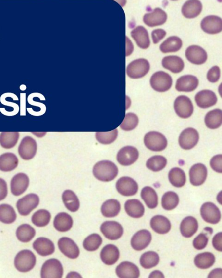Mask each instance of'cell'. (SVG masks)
<instances>
[{
	"label": "cell",
	"mask_w": 222,
	"mask_h": 278,
	"mask_svg": "<svg viewBox=\"0 0 222 278\" xmlns=\"http://www.w3.org/2000/svg\"><path fill=\"white\" fill-rule=\"evenodd\" d=\"M118 169L114 163L108 160L96 163L93 168L95 177L99 181L108 182L113 181L118 175Z\"/></svg>",
	"instance_id": "cell-1"
},
{
	"label": "cell",
	"mask_w": 222,
	"mask_h": 278,
	"mask_svg": "<svg viewBox=\"0 0 222 278\" xmlns=\"http://www.w3.org/2000/svg\"><path fill=\"white\" fill-rule=\"evenodd\" d=\"M36 264V256L30 250H21L14 259L15 268L21 272L30 271L35 268Z\"/></svg>",
	"instance_id": "cell-2"
},
{
	"label": "cell",
	"mask_w": 222,
	"mask_h": 278,
	"mask_svg": "<svg viewBox=\"0 0 222 278\" xmlns=\"http://www.w3.org/2000/svg\"><path fill=\"white\" fill-rule=\"evenodd\" d=\"M150 69V64L148 60L143 58L135 60L130 63L126 72L130 78L138 79L147 75Z\"/></svg>",
	"instance_id": "cell-3"
},
{
	"label": "cell",
	"mask_w": 222,
	"mask_h": 278,
	"mask_svg": "<svg viewBox=\"0 0 222 278\" xmlns=\"http://www.w3.org/2000/svg\"><path fill=\"white\" fill-rule=\"evenodd\" d=\"M144 144L151 151L160 152L167 146V140L163 134L157 132H150L145 135Z\"/></svg>",
	"instance_id": "cell-4"
},
{
	"label": "cell",
	"mask_w": 222,
	"mask_h": 278,
	"mask_svg": "<svg viewBox=\"0 0 222 278\" xmlns=\"http://www.w3.org/2000/svg\"><path fill=\"white\" fill-rule=\"evenodd\" d=\"M172 83L171 76L164 72L154 73L151 76L150 80L151 88L160 92H164L169 90L171 88Z\"/></svg>",
	"instance_id": "cell-5"
},
{
	"label": "cell",
	"mask_w": 222,
	"mask_h": 278,
	"mask_svg": "<svg viewBox=\"0 0 222 278\" xmlns=\"http://www.w3.org/2000/svg\"><path fill=\"white\" fill-rule=\"evenodd\" d=\"M39 196L35 194H29L17 201V207L19 213L22 216H28L39 205Z\"/></svg>",
	"instance_id": "cell-6"
},
{
	"label": "cell",
	"mask_w": 222,
	"mask_h": 278,
	"mask_svg": "<svg viewBox=\"0 0 222 278\" xmlns=\"http://www.w3.org/2000/svg\"><path fill=\"white\" fill-rule=\"evenodd\" d=\"M63 276V266L58 260L50 259L43 264L41 270L42 278H61Z\"/></svg>",
	"instance_id": "cell-7"
},
{
	"label": "cell",
	"mask_w": 222,
	"mask_h": 278,
	"mask_svg": "<svg viewBox=\"0 0 222 278\" xmlns=\"http://www.w3.org/2000/svg\"><path fill=\"white\" fill-rule=\"evenodd\" d=\"M199 135L197 130L192 128L184 129L179 137V144L184 150L193 148L198 143Z\"/></svg>",
	"instance_id": "cell-8"
},
{
	"label": "cell",
	"mask_w": 222,
	"mask_h": 278,
	"mask_svg": "<svg viewBox=\"0 0 222 278\" xmlns=\"http://www.w3.org/2000/svg\"><path fill=\"white\" fill-rule=\"evenodd\" d=\"M101 233L110 240H117L123 234V228L120 223L115 221H106L100 227Z\"/></svg>",
	"instance_id": "cell-9"
},
{
	"label": "cell",
	"mask_w": 222,
	"mask_h": 278,
	"mask_svg": "<svg viewBox=\"0 0 222 278\" xmlns=\"http://www.w3.org/2000/svg\"><path fill=\"white\" fill-rule=\"evenodd\" d=\"M174 109L177 115L183 119L190 117L194 111L191 100L186 96H180L176 98Z\"/></svg>",
	"instance_id": "cell-10"
},
{
	"label": "cell",
	"mask_w": 222,
	"mask_h": 278,
	"mask_svg": "<svg viewBox=\"0 0 222 278\" xmlns=\"http://www.w3.org/2000/svg\"><path fill=\"white\" fill-rule=\"evenodd\" d=\"M58 246L59 250L66 257L71 259L78 258L80 250L73 239L67 237H63L59 239Z\"/></svg>",
	"instance_id": "cell-11"
},
{
	"label": "cell",
	"mask_w": 222,
	"mask_h": 278,
	"mask_svg": "<svg viewBox=\"0 0 222 278\" xmlns=\"http://www.w3.org/2000/svg\"><path fill=\"white\" fill-rule=\"evenodd\" d=\"M37 144L36 140L29 136L21 140L18 152L21 158L25 160H30L36 155Z\"/></svg>",
	"instance_id": "cell-12"
},
{
	"label": "cell",
	"mask_w": 222,
	"mask_h": 278,
	"mask_svg": "<svg viewBox=\"0 0 222 278\" xmlns=\"http://www.w3.org/2000/svg\"><path fill=\"white\" fill-rule=\"evenodd\" d=\"M139 158V152L135 147L127 146L123 147L118 152L117 160L120 164L128 166L133 164Z\"/></svg>",
	"instance_id": "cell-13"
},
{
	"label": "cell",
	"mask_w": 222,
	"mask_h": 278,
	"mask_svg": "<svg viewBox=\"0 0 222 278\" xmlns=\"http://www.w3.org/2000/svg\"><path fill=\"white\" fill-rule=\"evenodd\" d=\"M200 214L205 222L211 224H217L221 220V212L213 203H204L200 209Z\"/></svg>",
	"instance_id": "cell-14"
},
{
	"label": "cell",
	"mask_w": 222,
	"mask_h": 278,
	"mask_svg": "<svg viewBox=\"0 0 222 278\" xmlns=\"http://www.w3.org/2000/svg\"><path fill=\"white\" fill-rule=\"evenodd\" d=\"M116 189L122 196H132L138 192V185L133 178L123 177L117 182Z\"/></svg>",
	"instance_id": "cell-15"
},
{
	"label": "cell",
	"mask_w": 222,
	"mask_h": 278,
	"mask_svg": "<svg viewBox=\"0 0 222 278\" xmlns=\"http://www.w3.org/2000/svg\"><path fill=\"white\" fill-rule=\"evenodd\" d=\"M200 26L203 31L207 34L216 35L219 34L222 30V20L218 16L209 15L202 20Z\"/></svg>",
	"instance_id": "cell-16"
},
{
	"label": "cell",
	"mask_w": 222,
	"mask_h": 278,
	"mask_svg": "<svg viewBox=\"0 0 222 278\" xmlns=\"http://www.w3.org/2000/svg\"><path fill=\"white\" fill-rule=\"evenodd\" d=\"M185 56L189 62L196 65H201L206 62L208 54L204 49L197 45L188 47L185 52Z\"/></svg>",
	"instance_id": "cell-17"
},
{
	"label": "cell",
	"mask_w": 222,
	"mask_h": 278,
	"mask_svg": "<svg viewBox=\"0 0 222 278\" xmlns=\"http://www.w3.org/2000/svg\"><path fill=\"white\" fill-rule=\"evenodd\" d=\"M151 239H152L151 234L148 231L146 230L139 231L135 234L132 238V247L137 251H141L149 246Z\"/></svg>",
	"instance_id": "cell-18"
},
{
	"label": "cell",
	"mask_w": 222,
	"mask_h": 278,
	"mask_svg": "<svg viewBox=\"0 0 222 278\" xmlns=\"http://www.w3.org/2000/svg\"><path fill=\"white\" fill-rule=\"evenodd\" d=\"M167 19V14L159 8H155L152 12L146 14L143 17L144 23L150 27L164 25Z\"/></svg>",
	"instance_id": "cell-19"
},
{
	"label": "cell",
	"mask_w": 222,
	"mask_h": 278,
	"mask_svg": "<svg viewBox=\"0 0 222 278\" xmlns=\"http://www.w3.org/2000/svg\"><path fill=\"white\" fill-rule=\"evenodd\" d=\"M29 183V178L26 174L19 173L16 174L10 183L12 193L16 196L22 195L28 189Z\"/></svg>",
	"instance_id": "cell-20"
},
{
	"label": "cell",
	"mask_w": 222,
	"mask_h": 278,
	"mask_svg": "<svg viewBox=\"0 0 222 278\" xmlns=\"http://www.w3.org/2000/svg\"><path fill=\"white\" fill-rule=\"evenodd\" d=\"M198 84L199 80L196 76L185 75L177 79L176 89L180 92H192L197 89Z\"/></svg>",
	"instance_id": "cell-21"
},
{
	"label": "cell",
	"mask_w": 222,
	"mask_h": 278,
	"mask_svg": "<svg viewBox=\"0 0 222 278\" xmlns=\"http://www.w3.org/2000/svg\"><path fill=\"white\" fill-rule=\"evenodd\" d=\"M208 170L207 167L202 163H197L193 165L189 171V177L191 183L194 186H200L207 179Z\"/></svg>",
	"instance_id": "cell-22"
},
{
	"label": "cell",
	"mask_w": 222,
	"mask_h": 278,
	"mask_svg": "<svg viewBox=\"0 0 222 278\" xmlns=\"http://www.w3.org/2000/svg\"><path fill=\"white\" fill-rule=\"evenodd\" d=\"M33 247L36 252L42 257L51 255L55 250L53 242L44 237L37 238L33 243Z\"/></svg>",
	"instance_id": "cell-23"
},
{
	"label": "cell",
	"mask_w": 222,
	"mask_h": 278,
	"mask_svg": "<svg viewBox=\"0 0 222 278\" xmlns=\"http://www.w3.org/2000/svg\"><path fill=\"white\" fill-rule=\"evenodd\" d=\"M197 106L201 108H208L216 104L218 97L212 91L204 90L200 91L195 96Z\"/></svg>",
	"instance_id": "cell-24"
},
{
	"label": "cell",
	"mask_w": 222,
	"mask_h": 278,
	"mask_svg": "<svg viewBox=\"0 0 222 278\" xmlns=\"http://www.w3.org/2000/svg\"><path fill=\"white\" fill-rule=\"evenodd\" d=\"M120 254L119 249L115 245L108 244L102 249L100 258L106 265H112L120 258Z\"/></svg>",
	"instance_id": "cell-25"
},
{
	"label": "cell",
	"mask_w": 222,
	"mask_h": 278,
	"mask_svg": "<svg viewBox=\"0 0 222 278\" xmlns=\"http://www.w3.org/2000/svg\"><path fill=\"white\" fill-rule=\"evenodd\" d=\"M131 36L139 48L146 50L149 47L150 41L148 32L144 27H135L131 32Z\"/></svg>",
	"instance_id": "cell-26"
},
{
	"label": "cell",
	"mask_w": 222,
	"mask_h": 278,
	"mask_svg": "<svg viewBox=\"0 0 222 278\" xmlns=\"http://www.w3.org/2000/svg\"><path fill=\"white\" fill-rule=\"evenodd\" d=\"M116 272L117 276L121 278H138L140 276L138 267L129 261H124L119 265Z\"/></svg>",
	"instance_id": "cell-27"
},
{
	"label": "cell",
	"mask_w": 222,
	"mask_h": 278,
	"mask_svg": "<svg viewBox=\"0 0 222 278\" xmlns=\"http://www.w3.org/2000/svg\"><path fill=\"white\" fill-rule=\"evenodd\" d=\"M202 9V4L199 0H188L183 5L182 13L187 19H194L201 13Z\"/></svg>",
	"instance_id": "cell-28"
},
{
	"label": "cell",
	"mask_w": 222,
	"mask_h": 278,
	"mask_svg": "<svg viewBox=\"0 0 222 278\" xmlns=\"http://www.w3.org/2000/svg\"><path fill=\"white\" fill-rule=\"evenodd\" d=\"M73 223L71 216L66 212H61L57 215L54 219L53 226L57 231L66 232L71 230Z\"/></svg>",
	"instance_id": "cell-29"
},
{
	"label": "cell",
	"mask_w": 222,
	"mask_h": 278,
	"mask_svg": "<svg viewBox=\"0 0 222 278\" xmlns=\"http://www.w3.org/2000/svg\"><path fill=\"white\" fill-rule=\"evenodd\" d=\"M150 226L153 230L160 234L169 233L171 228L170 220L164 216L156 215L150 221Z\"/></svg>",
	"instance_id": "cell-30"
},
{
	"label": "cell",
	"mask_w": 222,
	"mask_h": 278,
	"mask_svg": "<svg viewBox=\"0 0 222 278\" xmlns=\"http://www.w3.org/2000/svg\"><path fill=\"white\" fill-rule=\"evenodd\" d=\"M18 158L13 153H6L0 156V170L12 171L18 167Z\"/></svg>",
	"instance_id": "cell-31"
},
{
	"label": "cell",
	"mask_w": 222,
	"mask_h": 278,
	"mask_svg": "<svg viewBox=\"0 0 222 278\" xmlns=\"http://www.w3.org/2000/svg\"><path fill=\"white\" fill-rule=\"evenodd\" d=\"M198 228V221L192 216L185 217L182 221L180 227L182 236L187 238L192 237L197 232Z\"/></svg>",
	"instance_id": "cell-32"
},
{
	"label": "cell",
	"mask_w": 222,
	"mask_h": 278,
	"mask_svg": "<svg viewBox=\"0 0 222 278\" xmlns=\"http://www.w3.org/2000/svg\"><path fill=\"white\" fill-rule=\"evenodd\" d=\"M62 200L67 209L72 212H77L80 208V201L77 196L72 190L64 191Z\"/></svg>",
	"instance_id": "cell-33"
},
{
	"label": "cell",
	"mask_w": 222,
	"mask_h": 278,
	"mask_svg": "<svg viewBox=\"0 0 222 278\" xmlns=\"http://www.w3.org/2000/svg\"><path fill=\"white\" fill-rule=\"evenodd\" d=\"M162 65L165 69L175 74L181 73L184 68L183 59L176 56L164 57L162 61Z\"/></svg>",
	"instance_id": "cell-34"
},
{
	"label": "cell",
	"mask_w": 222,
	"mask_h": 278,
	"mask_svg": "<svg viewBox=\"0 0 222 278\" xmlns=\"http://www.w3.org/2000/svg\"><path fill=\"white\" fill-rule=\"evenodd\" d=\"M121 204L116 199H110L105 201L101 206V213L107 218L117 216L121 211Z\"/></svg>",
	"instance_id": "cell-35"
},
{
	"label": "cell",
	"mask_w": 222,
	"mask_h": 278,
	"mask_svg": "<svg viewBox=\"0 0 222 278\" xmlns=\"http://www.w3.org/2000/svg\"><path fill=\"white\" fill-rule=\"evenodd\" d=\"M183 42L180 38L172 36L168 38L160 46V50L163 53L176 52L181 50Z\"/></svg>",
	"instance_id": "cell-36"
},
{
	"label": "cell",
	"mask_w": 222,
	"mask_h": 278,
	"mask_svg": "<svg viewBox=\"0 0 222 278\" xmlns=\"http://www.w3.org/2000/svg\"><path fill=\"white\" fill-rule=\"evenodd\" d=\"M124 208L129 216L135 219L142 217L145 212L143 204L138 199L127 200L124 205Z\"/></svg>",
	"instance_id": "cell-37"
},
{
	"label": "cell",
	"mask_w": 222,
	"mask_h": 278,
	"mask_svg": "<svg viewBox=\"0 0 222 278\" xmlns=\"http://www.w3.org/2000/svg\"><path fill=\"white\" fill-rule=\"evenodd\" d=\"M222 123V113L220 109L209 112L205 117V123L211 129L219 128Z\"/></svg>",
	"instance_id": "cell-38"
},
{
	"label": "cell",
	"mask_w": 222,
	"mask_h": 278,
	"mask_svg": "<svg viewBox=\"0 0 222 278\" xmlns=\"http://www.w3.org/2000/svg\"><path fill=\"white\" fill-rule=\"evenodd\" d=\"M141 196L149 209H155L158 204V196L155 190L149 187L142 189Z\"/></svg>",
	"instance_id": "cell-39"
},
{
	"label": "cell",
	"mask_w": 222,
	"mask_h": 278,
	"mask_svg": "<svg viewBox=\"0 0 222 278\" xmlns=\"http://www.w3.org/2000/svg\"><path fill=\"white\" fill-rule=\"evenodd\" d=\"M18 240L21 242L28 243L30 242L35 237V228L28 224L20 225L16 232Z\"/></svg>",
	"instance_id": "cell-40"
},
{
	"label": "cell",
	"mask_w": 222,
	"mask_h": 278,
	"mask_svg": "<svg viewBox=\"0 0 222 278\" xmlns=\"http://www.w3.org/2000/svg\"><path fill=\"white\" fill-rule=\"evenodd\" d=\"M169 178L173 186L182 188L185 184L186 177L185 172L178 167L173 168L169 173Z\"/></svg>",
	"instance_id": "cell-41"
},
{
	"label": "cell",
	"mask_w": 222,
	"mask_h": 278,
	"mask_svg": "<svg viewBox=\"0 0 222 278\" xmlns=\"http://www.w3.org/2000/svg\"><path fill=\"white\" fill-rule=\"evenodd\" d=\"M14 209L8 204L0 205V221L5 224H11L17 219Z\"/></svg>",
	"instance_id": "cell-42"
},
{
	"label": "cell",
	"mask_w": 222,
	"mask_h": 278,
	"mask_svg": "<svg viewBox=\"0 0 222 278\" xmlns=\"http://www.w3.org/2000/svg\"><path fill=\"white\" fill-rule=\"evenodd\" d=\"M215 262L214 255L211 253L205 252L199 254L194 258V264L200 269H208Z\"/></svg>",
	"instance_id": "cell-43"
},
{
	"label": "cell",
	"mask_w": 222,
	"mask_h": 278,
	"mask_svg": "<svg viewBox=\"0 0 222 278\" xmlns=\"http://www.w3.org/2000/svg\"><path fill=\"white\" fill-rule=\"evenodd\" d=\"M51 219L50 212L41 209L37 210L32 217V222L37 227H44L49 224Z\"/></svg>",
	"instance_id": "cell-44"
},
{
	"label": "cell",
	"mask_w": 222,
	"mask_h": 278,
	"mask_svg": "<svg viewBox=\"0 0 222 278\" xmlns=\"http://www.w3.org/2000/svg\"><path fill=\"white\" fill-rule=\"evenodd\" d=\"M159 261L160 258L158 254L154 252H148L142 255L140 263L144 269H149L158 265Z\"/></svg>",
	"instance_id": "cell-45"
},
{
	"label": "cell",
	"mask_w": 222,
	"mask_h": 278,
	"mask_svg": "<svg viewBox=\"0 0 222 278\" xmlns=\"http://www.w3.org/2000/svg\"><path fill=\"white\" fill-rule=\"evenodd\" d=\"M18 132H3L0 134V144L4 149H12L18 143Z\"/></svg>",
	"instance_id": "cell-46"
},
{
	"label": "cell",
	"mask_w": 222,
	"mask_h": 278,
	"mask_svg": "<svg viewBox=\"0 0 222 278\" xmlns=\"http://www.w3.org/2000/svg\"><path fill=\"white\" fill-rule=\"evenodd\" d=\"M167 165V159L162 156H154L149 158L146 162V166L153 172L163 170Z\"/></svg>",
	"instance_id": "cell-47"
},
{
	"label": "cell",
	"mask_w": 222,
	"mask_h": 278,
	"mask_svg": "<svg viewBox=\"0 0 222 278\" xmlns=\"http://www.w3.org/2000/svg\"><path fill=\"white\" fill-rule=\"evenodd\" d=\"M178 195L173 192L166 193L162 198V206L166 210H172L176 208L179 203Z\"/></svg>",
	"instance_id": "cell-48"
},
{
	"label": "cell",
	"mask_w": 222,
	"mask_h": 278,
	"mask_svg": "<svg viewBox=\"0 0 222 278\" xmlns=\"http://www.w3.org/2000/svg\"><path fill=\"white\" fill-rule=\"evenodd\" d=\"M102 243V238L98 234L94 233L84 239L83 247L88 252H94L99 248Z\"/></svg>",
	"instance_id": "cell-49"
},
{
	"label": "cell",
	"mask_w": 222,
	"mask_h": 278,
	"mask_svg": "<svg viewBox=\"0 0 222 278\" xmlns=\"http://www.w3.org/2000/svg\"><path fill=\"white\" fill-rule=\"evenodd\" d=\"M139 119L136 114L128 113L126 114L120 127L124 131H131L137 127Z\"/></svg>",
	"instance_id": "cell-50"
},
{
	"label": "cell",
	"mask_w": 222,
	"mask_h": 278,
	"mask_svg": "<svg viewBox=\"0 0 222 278\" xmlns=\"http://www.w3.org/2000/svg\"><path fill=\"white\" fill-rule=\"evenodd\" d=\"M118 137L117 129L108 132H97L96 138L100 143L105 145L110 144L114 142Z\"/></svg>",
	"instance_id": "cell-51"
},
{
	"label": "cell",
	"mask_w": 222,
	"mask_h": 278,
	"mask_svg": "<svg viewBox=\"0 0 222 278\" xmlns=\"http://www.w3.org/2000/svg\"><path fill=\"white\" fill-rule=\"evenodd\" d=\"M209 238L206 234H200L193 241V246L197 250H202L207 247Z\"/></svg>",
	"instance_id": "cell-52"
},
{
	"label": "cell",
	"mask_w": 222,
	"mask_h": 278,
	"mask_svg": "<svg viewBox=\"0 0 222 278\" xmlns=\"http://www.w3.org/2000/svg\"><path fill=\"white\" fill-rule=\"evenodd\" d=\"M220 76V68L218 66H214L209 70L207 74V79L211 83H216L219 80Z\"/></svg>",
	"instance_id": "cell-53"
},
{
	"label": "cell",
	"mask_w": 222,
	"mask_h": 278,
	"mask_svg": "<svg viewBox=\"0 0 222 278\" xmlns=\"http://www.w3.org/2000/svg\"><path fill=\"white\" fill-rule=\"evenodd\" d=\"M222 155H216L211 158L210 160L211 167L213 170L219 173L222 172Z\"/></svg>",
	"instance_id": "cell-54"
},
{
	"label": "cell",
	"mask_w": 222,
	"mask_h": 278,
	"mask_svg": "<svg viewBox=\"0 0 222 278\" xmlns=\"http://www.w3.org/2000/svg\"><path fill=\"white\" fill-rule=\"evenodd\" d=\"M166 35V32L163 29H156L151 33V37L154 43H158Z\"/></svg>",
	"instance_id": "cell-55"
},
{
	"label": "cell",
	"mask_w": 222,
	"mask_h": 278,
	"mask_svg": "<svg viewBox=\"0 0 222 278\" xmlns=\"http://www.w3.org/2000/svg\"><path fill=\"white\" fill-rule=\"evenodd\" d=\"M7 195V184L4 179L0 178V201H1L6 199Z\"/></svg>",
	"instance_id": "cell-56"
},
{
	"label": "cell",
	"mask_w": 222,
	"mask_h": 278,
	"mask_svg": "<svg viewBox=\"0 0 222 278\" xmlns=\"http://www.w3.org/2000/svg\"><path fill=\"white\" fill-rule=\"evenodd\" d=\"M222 233L221 232L219 233L216 234L213 239V247L220 252H222Z\"/></svg>",
	"instance_id": "cell-57"
},
{
	"label": "cell",
	"mask_w": 222,
	"mask_h": 278,
	"mask_svg": "<svg viewBox=\"0 0 222 278\" xmlns=\"http://www.w3.org/2000/svg\"><path fill=\"white\" fill-rule=\"evenodd\" d=\"M126 56L128 57L133 52L134 47L133 43L129 38L126 37Z\"/></svg>",
	"instance_id": "cell-58"
},
{
	"label": "cell",
	"mask_w": 222,
	"mask_h": 278,
	"mask_svg": "<svg viewBox=\"0 0 222 278\" xmlns=\"http://www.w3.org/2000/svg\"><path fill=\"white\" fill-rule=\"evenodd\" d=\"M149 278H164V276L162 272L159 271H155L150 274Z\"/></svg>",
	"instance_id": "cell-59"
},
{
	"label": "cell",
	"mask_w": 222,
	"mask_h": 278,
	"mask_svg": "<svg viewBox=\"0 0 222 278\" xmlns=\"http://www.w3.org/2000/svg\"><path fill=\"white\" fill-rule=\"evenodd\" d=\"M222 273V269H217L215 270L211 271L210 275L208 276L209 278H219L217 274Z\"/></svg>",
	"instance_id": "cell-60"
},
{
	"label": "cell",
	"mask_w": 222,
	"mask_h": 278,
	"mask_svg": "<svg viewBox=\"0 0 222 278\" xmlns=\"http://www.w3.org/2000/svg\"><path fill=\"white\" fill-rule=\"evenodd\" d=\"M67 278H82V277L77 272H71L68 274V275L66 277Z\"/></svg>",
	"instance_id": "cell-61"
},
{
	"label": "cell",
	"mask_w": 222,
	"mask_h": 278,
	"mask_svg": "<svg viewBox=\"0 0 222 278\" xmlns=\"http://www.w3.org/2000/svg\"><path fill=\"white\" fill-rule=\"evenodd\" d=\"M114 1L118 3L119 4H120L122 7L125 6V5L127 3V0H114Z\"/></svg>",
	"instance_id": "cell-62"
},
{
	"label": "cell",
	"mask_w": 222,
	"mask_h": 278,
	"mask_svg": "<svg viewBox=\"0 0 222 278\" xmlns=\"http://www.w3.org/2000/svg\"><path fill=\"white\" fill-rule=\"evenodd\" d=\"M171 1H178V0H171Z\"/></svg>",
	"instance_id": "cell-63"
}]
</instances>
